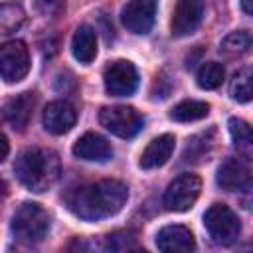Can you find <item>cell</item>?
Here are the masks:
<instances>
[{
	"label": "cell",
	"mask_w": 253,
	"mask_h": 253,
	"mask_svg": "<svg viewBox=\"0 0 253 253\" xmlns=\"http://www.w3.org/2000/svg\"><path fill=\"white\" fill-rule=\"evenodd\" d=\"M126 198V184L119 180H99L69 190L65 194V204L77 217L85 221H99L121 211Z\"/></svg>",
	"instance_id": "1"
},
{
	"label": "cell",
	"mask_w": 253,
	"mask_h": 253,
	"mask_svg": "<svg viewBox=\"0 0 253 253\" xmlns=\"http://www.w3.org/2000/svg\"><path fill=\"white\" fill-rule=\"evenodd\" d=\"M16 178L22 186L32 192L49 190L59 178V158L53 150L47 148H28L24 150L14 164Z\"/></svg>",
	"instance_id": "2"
},
{
	"label": "cell",
	"mask_w": 253,
	"mask_h": 253,
	"mask_svg": "<svg viewBox=\"0 0 253 253\" xmlns=\"http://www.w3.org/2000/svg\"><path fill=\"white\" fill-rule=\"evenodd\" d=\"M49 231V215L47 211L34 202L22 204L12 217V233L22 243H40Z\"/></svg>",
	"instance_id": "3"
},
{
	"label": "cell",
	"mask_w": 253,
	"mask_h": 253,
	"mask_svg": "<svg viewBox=\"0 0 253 253\" xmlns=\"http://www.w3.org/2000/svg\"><path fill=\"white\" fill-rule=\"evenodd\" d=\"M204 225L217 245H231L241 233V221L237 213L225 204H211L204 213Z\"/></svg>",
	"instance_id": "4"
},
{
	"label": "cell",
	"mask_w": 253,
	"mask_h": 253,
	"mask_svg": "<svg viewBox=\"0 0 253 253\" xmlns=\"http://www.w3.org/2000/svg\"><path fill=\"white\" fill-rule=\"evenodd\" d=\"M99 123L115 136L121 138H132L140 132L144 121L142 117L126 105H115V107H103L99 113Z\"/></svg>",
	"instance_id": "5"
},
{
	"label": "cell",
	"mask_w": 253,
	"mask_h": 253,
	"mask_svg": "<svg viewBox=\"0 0 253 253\" xmlns=\"http://www.w3.org/2000/svg\"><path fill=\"white\" fill-rule=\"evenodd\" d=\"M200 192H202V180L196 174L184 172L176 176L166 188L164 200H162L164 208L168 211H186L196 204Z\"/></svg>",
	"instance_id": "6"
},
{
	"label": "cell",
	"mask_w": 253,
	"mask_h": 253,
	"mask_svg": "<svg viewBox=\"0 0 253 253\" xmlns=\"http://www.w3.org/2000/svg\"><path fill=\"white\" fill-rule=\"evenodd\" d=\"M30 71V51L24 42L10 40L0 45V77L6 83L22 81Z\"/></svg>",
	"instance_id": "7"
},
{
	"label": "cell",
	"mask_w": 253,
	"mask_h": 253,
	"mask_svg": "<svg viewBox=\"0 0 253 253\" xmlns=\"http://www.w3.org/2000/svg\"><path fill=\"white\" fill-rule=\"evenodd\" d=\"M105 89L113 97H128L138 87V73L136 67L126 59H117L107 65L103 73Z\"/></svg>",
	"instance_id": "8"
},
{
	"label": "cell",
	"mask_w": 253,
	"mask_h": 253,
	"mask_svg": "<svg viewBox=\"0 0 253 253\" xmlns=\"http://www.w3.org/2000/svg\"><path fill=\"white\" fill-rule=\"evenodd\" d=\"M204 12H206L204 0H178L172 12V22H170L172 36L184 38L194 34L204 20Z\"/></svg>",
	"instance_id": "9"
},
{
	"label": "cell",
	"mask_w": 253,
	"mask_h": 253,
	"mask_svg": "<svg viewBox=\"0 0 253 253\" xmlns=\"http://www.w3.org/2000/svg\"><path fill=\"white\" fill-rule=\"evenodd\" d=\"M156 16V0H128L121 12L123 26L132 34H148Z\"/></svg>",
	"instance_id": "10"
},
{
	"label": "cell",
	"mask_w": 253,
	"mask_h": 253,
	"mask_svg": "<svg viewBox=\"0 0 253 253\" xmlns=\"http://www.w3.org/2000/svg\"><path fill=\"white\" fill-rule=\"evenodd\" d=\"M34 107H36V93L24 91V93L8 99L0 107V119L14 130H24L32 119Z\"/></svg>",
	"instance_id": "11"
},
{
	"label": "cell",
	"mask_w": 253,
	"mask_h": 253,
	"mask_svg": "<svg viewBox=\"0 0 253 253\" xmlns=\"http://www.w3.org/2000/svg\"><path fill=\"white\" fill-rule=\"evenodd\" d=\"M217 184L227 190V192H239V190H247L251 186V172H249V164L243 158H227L219 164L217 168V176H215Z\"/></svg>",
	"instance_id": "12"
},
{
	"label": "cell",
	"mask_w": 253,
	"mask_h": 253,
	"mask_svg": "<svg viewBox=\"0 0 253 253\" xmlns=\"http://www.w3.org/2000/svg\"><path fill=\"white\" fill-rule=\"evenodd\" d=\"M42 121L45 130H49L51 134H65L73 128L77 121V113L73 105H69L67 101H51L43 109Z\"/></svg>",
	"instance_id": "13"
},
{
	"label": "cell",
	"mask_w": 253,
	"mask_h": 253,
	"mask_svg": "<svg viewBox=\"0 0 253 253\" xmlns=\"http://www.w3.org/2000/svg\"><path fill=\"white\" fill-rule=\"evenodd\" d=\"M73 156L87 160V162H107L113 158V148L109 140L97 132H85L77 142L73 144Z\"/></svg>",
	"instance_id": "14"
},
{
	"label": "cell",
	"mask_w": 253,
	"mask_h": 253,
	"mask_svg": "<svg viewBox=\"0 0 253 253\" xmlns=\"http://www.w3.org/2000/svg\"><path fill=\"white\" fill-rule=\"evenodd\" d=\"M156 247L164 253H186V251H194L196 241L188 227L166 225L156 233Z\"/></svg>",
	"instance_id": "15"
},
{
	"label": "cell",
	"mask_w": 253,
	"mask_h": 253,
	"mask_svg": "<svg viewBox=\"0 0 253 253\" xmlns=\"http://www.w3.org/2000/svg\"><path fill=\"white\" fill-rule=\"evenodd\" d=\"M176 146V138L174 134H160L156 138H152L148 142V146L144 148L142 156H140V168L142 170H152L158 166H164L168 162V158L172 156Z\"/></svg>",
	"instance_id": "16"
},
{
	"label": "cell",
	"mask_w": 253,
	"mask_h": 253,
	"mask_svg": "<svg viewBox=\"0 0 253 253\" xmlns=\"http://www.w3.org/2000/svg\"><path fill=\"white\" fill-rule=\"evenodd\" d=\"M71 51L77 61L81 63H91L97 57V32L95 28L83 24L75 30L73 40H71Z\"/></svg>",
	"instance_id": "17"
},
{
	"label": "cell",
	"mask_w": 253,
	"mask_h": 253,
	"mask_svg": "<svg viewBox=\"0 0 253 253\" xmlns=\"http://www.w3.org/2000/svg\"><path fill=\"white\" fill-rule=\"evenodd\" d=\"M208 113H210V105L206 101L186 99L170 111V119L178 121V123H192V121H200V119L208 117Z\"/></svg>",
	"instance_id": "18"
},
{
	"label": "cell",
	"mask_w": 253,
	"mask_h": 253,
	"mask_svg": "<svg viewBox=\"0 0 253 253\" xmlns=\"http://www.w3.org/2000/svg\"><path fill=\"white\" fill-rule=\"evenodd\" d=\"M24 10L18 4H0V38L10 36L24 24Z\"/></svg>",
	"instance_id": "19"
},
{
	"label": "cell",
	"mask_w": 253,
	"mask_h": 253,
	"mask_svg": "<svg viewBox=\"0 0 253 253\" xmlns=\"http://www.w3.org/2000/svg\"><path fill=\"white\" fill-rule=\"evenodd\" d=\"M229 95L239 103L251 101L253 89H251V69L249 67H243L233 75V79L229 83Z\"/></svg>",
	"instance_id": "20"
},
{
	"label": "cell",
	"mask_w": 253,
	"mask_h": 253,
	"mask_svg": "<svg viewBox=\"0 0 253 253\" xmlns=\"http://www.w3.org/2000/svg\"><path fill=\"white\" fill-rule=\"evenodd\" d=\"M223 77H225L223 65L217 63V61H208V63H204V65L200 67V71H198V85H200L202 89L211 91V89H217V87L223 83Z\"/></svg>",
	"instance_id": "21"
},
{
	"label": "cell",
	"mask_w": 253,
	"mask_h": 253,
	"mask_svg": "<svg viewBox=\"0 0 253 253\" xmlns=\"http://www.w3.org/2000/svg\"><path fill=\"white\" fill-rule=\"evenodd\" d=\"M251 45V34L247 30H239V32H231L229 36H225L221 40V51L229 53V55H239L245 53Z\"/></svg>",
	"instance_id": "22"
},
{
	"label": "cell",
	"mask_w": 253,
	"mask_h": 253,
	"mask_svg": "<svg viewBox=\"0 0 253 253\" xmlns=\"http://www.w3.org/2000/svg\"><path fill=\"white\" fill-rule=\"evenodd\" d=\"M227 126H229V134H231V138H233V144L237 146V150H241V152H249V148H251V126L245 123V121H241V119H229V123H227Z\"/></svg>",
	"instance_id": "23"
},
{
	"label": "cell",
	"mask_w": 253,
	"mask_h": 253,
	"mask_svg": "<svg viewBox=\"0 0 253 253\" xmlns=\"http://www.w3.org/2000/svg\"><path fill=\"white\" fill-rule=\"evenodd\" d=\"M208 134L206 132L204 134H198V136H194L188 142V146L184 150V162H198V160L204 158V154L208 152V144H210L208 142Z\"/></svg>",
	"instance_id": "24"
},
{
	"label": "cell",
	"mask_w": 253,
	"mask_h": 253,
	"mask_svg": "<svg viewBox=\"0 0 253 253\" xmlns=\"http://www.w3.org/2000/svg\"><path fill=\"white\" fill-rule=\"evenodd\" d=\"M109 251H130V249H138V243L134 239L132 233L128 231H117L113 235L107 237V245Z\"/></svg>",
	"instance_id": "25"
},
{
	"label": "cell",
	"mask_w": 253,
	"mask_h": 253,
	"mask_svg": "<svg viewBox=\"0 0 253 253\" xmlns=\"http://www.w3.org/2000/svg\"><path fill=\"white\" fill-rule=\"evenodd\" d=\"M36 6L42 14L45 16H55L63 10L65 6V0H36Z\"/></svg>",
	"instance_id": "26"
},
{
	"label": "cell",
	"mask_w": 253,
	"mask_h": 253,
	"mask_svg": "<svg viewBox=\"0 0 253 253\" xmlns=\"http://www.w3.org/2000/svg\"><path fill=\"white\" fill-rule=\"evenodd\" d=\"M8 152H10V142H8L6 134L0 132V162H4V158L8 156Z\"/></svg>",
	"instance_id": "27"
},
{
	"label": "cell",
	"mask_w": 253,
	"mask_h": 253,
	"mask_svg": "<svg viewBox=\"0 0 253 253\" xmlns=\"http://www.w3.org/2000/svg\"><path fill=\"white\" fill-rule=\"evenodd\" d=\"M6 196H8V184H6V182L0 178V202H2Z\"/></svg>",
	"instance_id": "28"
},
{
	"label": "cell",
	"mask_w": 253,
	"mask_h": 253,
	"mask_svg": "<svg viewBox=\"0 0 253 253\" xmlns=\"http://www.w3.org/2000/svg\"><path fill=\"white\" fill-rule=\"evenodd\" d=\"M241 8H243L245 14H251V12H253V8H251V0H241Z\"/></svg>",
	"instance_id": "29"
}]
</instances>
